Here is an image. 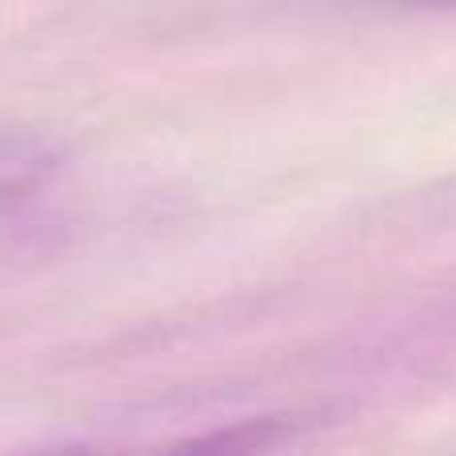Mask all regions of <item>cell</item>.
Segmentation results:
<instances>
[{
	"instance_id": "6da1fadb",
	"label": "cell",
	"mask_w": 456,
	"mask_h": 456,
	"mask_svg": "<svg viewBox=\"0 0 456 456\" xmlns=\"http://www.w3.org/2000/svg\"><path fill=\"white\" fill-rule=\"evenodd\" d=\"M48 168H53V160L40 144L20 141V136H0V200L37 189L48 176Z\"/></svg>"
},
{
	"instance_id": "7a4b0ae2",
	"label": "cell",
	"mask_w": 456,
	"mask_h": 456,
	"mask_svg": "<svg viewBox=\"0 0 456 456\" xmlns=\"http://www.w3.org/2000/svg\"><path fill=\"white\" fill-rule=\"evenodd\" d=\"M396 4H417V8H456V0H396Z\"/></svg>"
}]
</instances>
